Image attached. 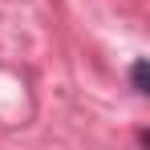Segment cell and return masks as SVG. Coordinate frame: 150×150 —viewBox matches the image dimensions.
<instances>
[{
  "instance_id": "obj_1",
  "label": "cell",
  "mask_w": 150,
  "mask_h": 150,
  "mask_svg": "<svg viewBox=\"0 0 150 150\" xmlns=\"http://www.w3.org/2000/svg\"><path fill=\"white\" fill-rule=\"evenodd\" d=\"M130 81H134V93H150V65L146 61H134V69H130Z\"/></svg>"
}]
</instances>
